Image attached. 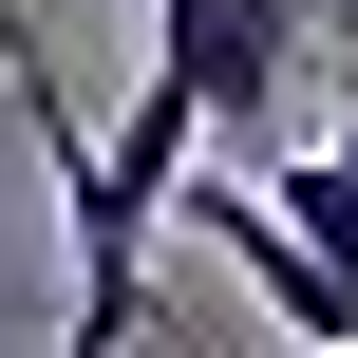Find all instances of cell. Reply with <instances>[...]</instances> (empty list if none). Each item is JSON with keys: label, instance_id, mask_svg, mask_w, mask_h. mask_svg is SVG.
Returning a JSON list of instances; mask_svg holds the SVG:
<instances>
[{"label": "cell", "instance_id": "6da1fadb", "mask_svg": "<svg viewBox=\"0 0 358 358\" xmlns=\"http://www.w3.org/2000/svg\"><path fill=\"white\" fill-rule=\"evenodd\" d=\"M0 76H19L38 170H57V358H132V321H151V227H170V189L208 170V113H189L170 76H132V113L76 132V94L38 76V19L0 38Z\"/></svg>", "mask_w": 358, "mask_h": 358}, {"label": "cell", "instance_id": "7a4b0ae2", "mask_svg": "<svg viewBox=\"0 0 358 358\" xmlns=\"http://www.w3.org/2000/svg\"><path fill=\"white\" fill-rule=\"evenodd\" d=\"M170 227H189V245H208V264H227V283H245V302H264L302 358H358V264L283 227V189H245V170H189V189H170Z\"/></svg>", "mask_w": 358, "mask_h": 358}, {"label": "cell", "instance_id": "3957f363", "mask_svg": "<svg viewBox=\"0 0 358 358\" xmlns=\"http://www.w3.org/2000/svg\"><path fill=\"white\" fill-rule=\"evenodd\" d=\"M151 76L245 151V132L283 113V76H302V0H151Z\"/></svg>", "mask_w": 358, "mask_h": 358}, {"label": "cell", "instance_id": "277c9868", "mask_svg": "<svg viewBox=\"0 0 358 358\" xmlns=\"http://www.w3.org/2000/svg\"><path fill=\"white\" fill-rule=\"evenodd\" d=\"M283 227H302V245H340V264H358V76H340V132H321V151L283 170Z\"/></svg>", "mask_w": 358, "mask_h": 358}, {"label": "cell", "instance_id": "5b68a950", "mask_svg": "<svg viewBox=\"0 0 358 358\" xmlns=\"http://www.w3.org/2000/svg\"><path fill=\"white\" fill-rule=\"evenodd\" d=\"M0 38H19V0H0Z\"/></svg>", "mask_w": 358, "mask_h": 358}]
</instances>
